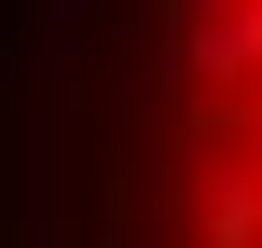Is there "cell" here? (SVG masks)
Masks as SVG:
<instances>
[{"instance_id":"6da1fadb","label":"cell","mask_w":262,"mask_h":248,"mask_svg":"<svg viewBox=\"0 0 262 248\" xmlns=\"http://www.w3.org/2000/svg\"><path fill=\"white\" fill-rule=\"evenodd\" d=\"M166 41L193 83H262V0H166Z\"/></svg>"},{"instance_id":"7a4b0ae2","label":"cell","mask_w":262,"mask_h":248,"mask_svg":"<svg viewBox=\"0 0 262 248\" xmlns=\"http://www.w3.org/2000/svg\"><path fill=\"white\" fill-rule=\"evenodd\" d=\"M14 248H69V124L55 110L28 124V221H14Z\"/></svg>"},{"instance_id":"3957f363","label":"cell","mask_w":262,"mask_h":248,"mask_svg":"<svg viewBox=\"0 0 262 248\" xmlns=\"http://www.w3.org/2000/svg\"><path fill=\"white\" fill-rule=\"evenodd\" d=\"M193 221H207V248H262V166H249V152H207Z\"/></svg>"},{"instance_id":"277c9868","label":"cell","mask_w":262,"mask_h":248,"mask_svg":"<svg viewBox=\"0 0 262 248\" xmlns=\"http://www.w3.org/2000/svg\"><path fill=\"white\" fill-rule=\"evenodd\" d=\"M97 14H111V0H28V41H41V83H55V97L83 83V41H97Z\"/></svg>"},{"instance_id":"5b68a950","label":"cell","mask_w":262,"mask_h":248,"mask_svg":"<svg viewBox=\"0 0 262 248\" xmlns=\"http://www.w3.org/2000/svg\"><path fill=\"white\" fill-rule=\"evenodd\" d=\"M249 124H262V83H249Z\"/></svg>"}]
</instances>
